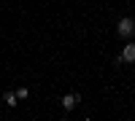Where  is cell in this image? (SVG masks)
<instances>
[{"instance_id": "1", "label": "cell", "mask_w": 135, "mask_h": 121, "mask_svg": "<svg viewBox=\"0 0 135 121\" xmlns=\"http://www.w3.org/2000/svg\"><path fill=\"white\" fill-rule=\"evenodd\" d=\"M116 30H119L122 38H130L132 32H135V22H132L130 16H124V19H119V27H116Z\"/></svg>"}, {"instance_id": "5", "label": "cell", "mask_w": 135, "mask_h": 121, "mask_svg": "<svg viewBox=\"0 0 135 121\" xmlns=\"http://www.w3.org/2000/svg\"><path fill=\"white\" fill-rule=\"evenodd\" d=\"M27 97H30V89H25V86L16 89V100H27Z\"/></svg>"}, {"instance_id": "4", "label": "cell", "mask_w": 135, "mask_h": 121, "mask_svg": "<svg viewBox=\"0 0 135 121\" xmlns=\"http://www.w3.org/2000/svg\"><path fill=\"white\" fill-rule=\"evenodd\" d=\"M3 102L8 105V108H14L19 100H16V92H6V97H3Z\"/></svg>"}, {"instance_id": "3", "label": "cell", "mask_w": 135, "mask_h": 121, "mask_svg": "<svg viewBox=\"0 0 135 121\" xmlns=\"http://www.w3.org/2000/svg\"><path fill=\"white\" fill-rule=\"evenodd\" d=\"M76 105H78V94H65L62 97V108L65 111H73Z\"/></svg>"}, {"instance_id": "2", "label": "cell", "mask_w": 135, "mask_h": 121, "mask_svg": "<svg viewBox=\"0 0 135 121\" xmlns=\"http://www.w3.org/2000/svg\"><path fill=\"white\" fill-rule=\"evenodd\" d=\"M116 62H135V43H127V46L122 49V54H119Z\"/></svg>"}]
</instances>
